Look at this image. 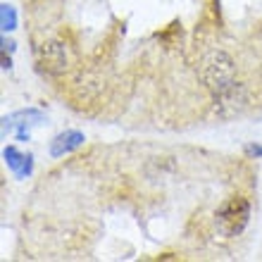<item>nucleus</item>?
<instances>
[{"instance_id":"obj_7","label":"nucleus","mask_w":262,"mask_h":262,"mask_svg":"<svg viewBox=\"0 0 262 262\" xmlns=\"http://www.w3.org/2000/svg\"><path fill=\"white\" fill-rule=\"evenodd\" d=\"M246 150H248L250 155H262V145H248Z\"/></svg>"},{"instance_id":"obj_2","label":"nucleus","mask_w":262,"mask_h":262,"mask_svg":"<svg viewBox=\"0 0 262 262\" xmlns=\"http://www.w3.org/2000/svg\"><path fill=\"white\" fill-rule=\"evenodd\" d=\"M231 79H234L231 60L224 53H217L212 57V62L207 64V81L222 91V89H227V86H231Z\"/></svg>"},{"instance_id":"obj_6","label":"nucleus","mask_w":262,"mask_h":262,"mask_svg":"<svg viewBox=\"0 0 262 262\" xmlns=\"http://www.w3.org/2000/svg\"><path fill=\"white\" fill-rule=\"evenodd\" d=\"M3 29H14V12L12 7H3Z\"/></svg>"},{"instance_id":"obj_3","label":"nucleus","mask_w":262,"mask_h":262,"mask_svg":"<svg viewBox=\"0 0 262 262\" xmlns=\"http://www.w3.org/2000/svg\"><path fill=\"white\" fill-rule=\"evenodd\" d=\"M81 143H83V136L79 131H67V134H60V136L53 141L50 152H53V158H60L64 152H72L74 148H79Z\"/></svg>"},{"instance_id":"obj_4","label":"nucleus","mask_w":262,"mask_h":262,"mask_svg":"<svg viewBox=\"0 0 262 262\" xmlns=\"http://www.w3.org/2000/svg\"><path fill=\"white\" fill-rule=\"evenodd\" d=\"M43 67L57 74V72H62L67 67V57H64V48L62 46H57V43H50L48 48H46V60H43Z\"/></svg>"},{"instance_id":"obj_5","label":"nucleus","mask_w":262,"mask_h":262,"mask_svg":"<svg viewBox=\"0 0 262 262\" xmlns=\"http://www.w3.org/2000/svg\"><path fill=\"white\" fill-rule=\"evenodd\" d=\"M5 160L17 174H29V169H31V162H29L31 158L29 155H19L14 148H7L5 150Z\"/></svg>"},{"instance_id":"obj_1","label":"nucleus","mask_w":262,"mask_h":262,"mask_svg":"<svg viewBox=\"0 0 262 262\" xmlns=\"http://www.w3.org/2000/svg\"><path fill=\"white\" fill-rule=\"evenodd\" d=\"M250 220V203L246 198H229L227 203H222V207L217 210V231L227 238H234L246 229Z\"/></svg>"}]
</instances>
